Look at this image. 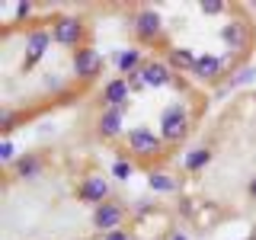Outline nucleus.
Returning a JSON list of instances; mask_svg holds the SVG:
<instances>
[{"label":"nucleus","instance_id":"obj_25","mask_svg":"<svg viewBox=\"0 0 256 240\" xmlns=\"http://www.w3.org/2000/svg\"><path fill=\"white\" fill-rule=\"evenodd\" d=\"M102 240H132V237H128V230L118 228V230H109V234H102Z\"/></svg>","mask_w":256,"mask_h":240},{"label":"nucleus","instance_id":"obj_19","mask_svg":"<svg viewBox=\"0 0 256 240\" xmlns=\"http://www.w3.org/2000/svg\"><path fill=\"white\" fill-rule=\"evenodd\" d=\"M132 173H134V166L128 164V160H116V164H112V176H116V180H128Z\"/></svg>","mask_w":256,"mask_h":240},{"label":"nucleus","instance_id":"obj_6","mask_svg":"<svg viewBox=\"0 0 256 240\" xmlns=\"http://www.w3.org/2000/svg\"><path fill=\"white\" fill-rule=\"evenodd\" d=\"M52 42H54V36L48 29H32L29 36H26V70L32 68V64H36L38 58H42V54L48 52V48H52Z\"/></svg>","mask_w":256,"mask_h":240},{"label":"nucleus","instance_id":"obj_5","mask_svg":"<svg viewBox=\"0 0 256 240\" xmlns=\"http://www.w3.org/2000/svg\"><path fill=\"white\" fill-rule=\"evenodd\" d=\"M52 36H54V42L58 45H77L80 38H84V22L74 20V16H64V20H58L52 26Z\"/></svg>","mask_w":256,"mask_h":240},{"label":"nucleus","instance_id":"obj_22","mask_svg":"<svg viewBox=\"0 0 256 240\" xmlns=\"http://www.w3.org/2000/svg\"><path fill=\"white\" fill-rule=\"evenodd\" d=\"M13 154H16L13 141H4V144H0V160H4V164H10V160H13Z\"/></svg>","mask_w":256,"mask_h":240},{"label":"nucleus","instance_id":"obj_20","mask_svg":"<svg viewBox=\"0 0 256 240\" xmlns=\"http://www.w3.org/2000/svg\"><path fill=\"white\" fill-rule=\"evenodd\" d=\"M198 10H202L205 16H218V13H224V4H218V0H208V4H198Z\"/></svg>","mask_w":256,"mask_h":240},{"label":"nucleus","instance_id":"obj_3","mask_svg":"<svg viewBox=\"0 0 256 240\" xmlns=\"http://www.w3.org/2000/svg\"><path fill=\"white\" fill-rule=\"evenodd\" d=\"M102 70V54L96 48H77L74 52V74L80 80H93Z\"/></svg>","mask_w":256,"mask_h":240},{"label":"nucleus","instance_id":"obj_24","mask_svg":"<svg viewBox=\"0 0 256 240\" xmlns=\"http://www.w3.org/2000/svg\"><path fill=\"white\" fill-rule=\"evenodd\" d=\"M0 128H4V132H10V128H13V112L10 109L0 112Z\"/></svg>","mask_w":256,"mask_h":240},{"label":"nucleus","instance_id":"obj_2","mask_svg":"<svg viewBox=\"0 0 256 240\" xmlns=\"http://www.w3.org/2000/svg\"><path fill=\"white\" fill-rule=\"evenodd\" d=\"M128 148H132L134 154H141V157H150V154H160V150H164V138L154 134L150 128L138 125V128L128 132Z\"/></svg>","mask_w":256,"mask_h":240},{"label":"nucleus","instance_id":"obj_8","mask_svg":"<svg viewBox=\"0 0 256 240\" xmlns=\"http://www.w3.org/2000/svg\"><path fill=\"white\" fill-rule=\"evenodd\" d=\"M122 208L118 205H112V202H102V205H96V212H93V228L96 230H102V234H109V230H118V224H122Z\"/></svg>","mask_w":256,"mask_h":240},{"label":"nucleus","instance_id":"obj_27","mask_svg":"<svg viewBox=\"0 0 256 240\" xmlns=\"http://www.w3.org/2000/svg\"><path fill=\"white\" fill-rule=\"evenodd\" d=\"M250 196L256 198V176H253V180H250Z\"/></svg>","mask_w":256,"mask_h":240},{"label":"nucleus","instance_id":"obj_9","mask_svg":"<svg viewBox=\"0 0 256 240\" xmlns=\"http://www.w3.org/2000/svg\"><path fill=\"white\" fill-rule=\"evenodd\" d=\"M128 100H132V86H128V80L116 77V80H109V84L102 86V102H106L109 109H125Z\"/></svg>","mask_w":256,"mask_h":240},{"label":"nucleus","instance_id":"obj_11","mask_svg":"<svg viewBox=\"0 0 256 240\" xmlns=\"http://www.w3.org/2000/svg\"><path fill=\"white\" fill-rule=\"evenodd\" d=\"M141 77H144V84H148V86H166L173 80V68H170V64H164V61H148L141 68Z\"/></svg>","mask_w":256,"mask_h":240},{"label":"nucleus","instance_id":"obj_15","mask_svg":"<svg viewBox=\"0 0 256 240\" xmlns=\"http://www.w3.org/2000/svg\"><path fill=\"white\" fill-rule=\"evenodd\" d=\"M42 170H45V164L36 154H22L20 160H16V176H22V180H38Z\"/></svg>","mask_w":256,"mask_h":240},{"label":"nucleus","instance_id":"obj_1","mask_svg":"<svg viewBox=\"0 0 256 240\" xmlns=\"http://www.w3.org/2000/svg\"><path fill=\"white\" fill-rule=\"evenodd\" d=\"M189 134V118H186V109L180 106V102H173V106L164 109V116H160V138L170 141V144H180L182 138Z\"/></svg>","mask_w":256,"mask_h":240},{"label":"nucleus","instance_id":"obj_18","mask_svg":"<svg viewBox=\"0 0 256 240\" xmlns=\"http://www.w3.org/2000/svg\"><path fill=\"white\" fill-rule=\"evenodd\" d=\"M148 186L154 189V192H173L176 189V180H173V176H166V173H150L148 176Z\"/></svg>","mask_w":256,"mask_h":240},{"label":"nucleus","instance_id":"obj_28","mask_svg":"<svg viewBox=\"0 0 256 240\" xmlns=\"http://www.w3.org/2000/svg\"><path fill=\"white\" fill-rule=\"evenodd\" d=\"M170 240H189V237H186V234H173Z\"/></svg>","mask_w":256,"mask_h":240},{"label":"nucleus","instance_id":"obj_12","mask_svg":"<svg viewBox=\"0 0 256 240\" xmlns=\"http://www.w3.org/2000/svg\"><path fill=\"white\" fill-rule=\"evenodd\" d=\"M122 116H125V109H106V112H102L100 125H96L100 138H116V134L122 132Z\"/></svg>","mask_w":256,"mask_h":240},{"label":"nucleus","instance_id":"obj_23","mask_svg":"<svg viewBox=\"0 0 256 240\" xmlns=\"http://www.w3.org/2000/svg\"><path fill=\"white\" fill-rule=\"evenodd\" d=\"M128 86H132V93L141 90V86H148V84H144V77H141V70H138V74H128Z\"/></svg>","mask_w":256,"mask_h":240},{"label":"nucleus","instance_id":"obj_26","mask_svg":"<svg viewBox=\"0 0 256 240\" xmlns=\"http://www.w3.org/2000/svg\"><path fill=\"white\" fill-rule=\"evenodd\" d=\"M29 13H32V6H29V4H20V6H16V16H20V20H26Z\"/></svg>","mask_w":256,"mask_h":240},{"label":"nucleus","instance_id":"obj_13","mask_svg":"<svg viewBox=\"0 0 256 240\" xmlns=\"http://www.w3.org/2000/svg\"><path fill=\"white\" fill-rule=\"evenodd\" d=\"M221 68H224L221 58H214V54H202V58L196 61L192 77H196V80H214V77H221Z\"/></svg>","mask_w":256,"mask_h":240},{"label":"nucleus","instance_id":"obj_14","mask_svg":"<svg viewBox=\"0 0 256 240\" xmlns=\"http://www.w3.org/2000/svg\"><path fill=\"white\" fill-rule=\"evenodd\" d=\"M196 54L189 52V48H170V52H166V64H170L173 70H196Z\"/></svg>","mask_w":256,"mask_h":240},{"label":"nucleus","instance_id":"obj_10","mask_svg":"<svg viewBox=\"0 0 256 240\" xmlns=\"http://www.w3.org/2000/svg\"><path fill=\"white\" fill-rule=\"evenodd\" d=\"M77 196L84 198V202H90V205H102V198L109 196V182H106V176H86L84 186L77 189Z\"/></svg>","mask_w":256,"mask_h":240},{"label":"nucleus","instance_id":"obj_7","mask_svg":"<svg viewBox=\"0 0 256 240\" xmlns=\"http://www.w3.org/2000/svg\"><path fill=\"white\" fill-rule=\"evenodd\" d=\"M160 32H164V20H160L154 10H141L134 16V36H138L141 42H154Z\"/></svg>","mask_w":256,"mask_h":240},{"label":"nucleus","instance_id":"obj_17","mask_svg":"<svg viewBox=\"0 0 256 240\" xmlns=\"http://www.w3.org/2000/svg\"><path fill=\"white\" fill-rule=\"evenodd\" d=\"M212 160V150L208 148H192L186 157H182V166H186L189 173H196V170H202V166Z\"/></svg>","mask_w":256,"mask_h":240},{"label":"nucleus","instance_id":"obj_16","mask_svg":"<svg viewBox=\"0 0 256 240\" xmlns=\"http://www.w3.org/2000/svg\"><path fill=\"white\" fill-rule=\"evenodd\" d=\"M116 64H118L122 74H138V70L144 68V64H141V48H125V52H118Z\"/></svg>","mask_w":256,"mask_h":240},{"label":"nucleus","instance_id":"obj_4","mask_svg":"<svg viewBox=\"0 0 256 240\" xmlns=\"http://www.w3.org/2000/svg\"><path fill=\"white\" fill-rule=\"evenodd\" d=\"M221 38H224V45H228L230 52H246L250 42H253V29L246 26V22L234 20V22H228V26L221 29Z\"/></svg>","mask_w":256,"mask_h":240},{"label":"nucleus","instance_id":"obj_21","mask_svg":"<svg viewBox=\"0 0 256 240\" xmlns=\"http://www.w3.org/2000/svg\"><path fill=\"white\" fill-rule=\"evenodd\" d=\"M253 74H256L253 68H244V70H240V74H237L234 80H230V86H240V84H250V80H253Z\"/></svg>","mask_w":256,"mask_h":240}]
</instances>
